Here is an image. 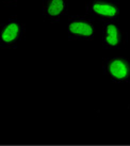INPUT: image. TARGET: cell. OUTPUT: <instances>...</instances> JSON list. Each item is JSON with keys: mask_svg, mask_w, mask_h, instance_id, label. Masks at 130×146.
<instances>
[{"mask_svg": "<svg viewBox=\"0 0 130 146\" xmlns=\"http://www.w3.org/2000/svg\"><path fill=\"white\" fill-rule=\"evenodd\" d=\"M88 16H92L103 23L118 21L121 7L118 0H88L84 4Z\"/></svg>", "mask_w": 130, "mask_h": 146, "instance_id": "cell-1", "label": "cell"}, {"mask_svg": "<svg viewBox=\"0 0 130 146\" xmlns=\"http://www.w3.org/2000/svg\"><path fill=\"white\" fill-rule=\"evenodd\" d=\"M26 36V26L17 16L10 17L0 26V47L16 48Z\"/></svg>", "mask_w": 130, "mask_h": 146, "instance_id": "cell-2", "label": "cell"}, {"mask_svg": "<svg viewBox=\"0 0 130 146\" xmlns=\"http://www.w3.org/2000/svg\"><path fill=\"white\" fill-rule=\"evenodd\" d=\"M102 69L107 76L116 83L130 82V59L114 56L103 59Z\"/></svg>", "mask_w": 130, "mask_h": 146, "instance_id": "cell-3", "label": "cell"}, {"mask_svg": "<svg viewBox=\"0 0 130 146\" xmlns=\"http://www.w3.org/2000/svg\"><path fill=\"white\" fill-rule=\"evenodd\" d=\"M67 34L72 40H92L96 33V27L88 15L69 16L67 19Z\"/></svg>", "mask_w": 130, "mask_h": 146, "instance_id": "cell-4", "label": "cell"}, {"mask_svg": "<svg viewBox=\"0 0 130 146\" xmlns=\"http://www.w3.org/2000/svg\"><path fill=\"white\" fill-rule=\"evenodd\" d=\"M127 41V34L123 30L118 21L103 23L102 28V44L106 48L122 47Z\"/></svg>", "mask_w": 130, "mask_h": 146, "instance_id": "cell-5", "label": "cell"}, {"mask_svg": "<svg viewBox=\"0 0 130 146\" xmlns=\"http://www.w3.org/2000/svg\"><path fill=\"white\" fill-rule=\"evenodd\" d=\"M68 11V0H44L43 15L45 21L57 23L66 15Z\"/></svg>", "mask_w": 130, "mask_h": 146, "instance_id": "cell-6", "label": "cell"}, {"mask_svg": "<svg viewBox=\"0 0 130 146\" xmlns=\"http://www.w3.org/2000/svg\"><path fill=\"white\" fill-rule=\"evenodd\" d=\"M18 1H21V0H2V2L3 3H8V4H11V3H16Z\"/></svg>", "mask_w": 130, "mask_h": 146, "instance_id": "cell-7", "label": "cell"}]
</instances>
